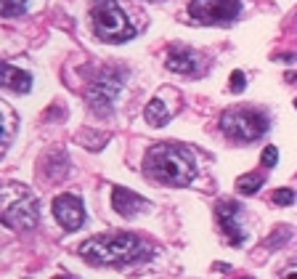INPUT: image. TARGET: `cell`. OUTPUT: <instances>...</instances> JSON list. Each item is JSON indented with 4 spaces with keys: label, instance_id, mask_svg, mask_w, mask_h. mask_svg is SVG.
Masks as SVG:
<instances>
[{
    "label": "cell",
    "instance_id": "cb8c5ba5",
    "mask_svg": "<svg viewBox=\"0 0 297 279\" xmlns=\"http://www.w3.org/2000/svg\"><path fill=\"white\" fill-rule=\"evenodd\" d=\"M56 279H74V276H56Z\"/></svg>",
    "mask_w": 297,
    "mask_h": 279
},
{
    "label": "cell",
    "instance_id": "9c48e42d",
    "mask_svg": "<svg viewBox=\"0 0 297 279\" xmlns=\"http://www.w3.org/2000/svg\"><path fill=\"white\" fill-rule=\"evenodd\" d=\"M218 223L226 231V237L231 239V245H244L247 231L241 226V208L236 202H220L218 205Z\"/></svg>",
    "mask_w": 297,
    "mask_h": 279
},
{
    "label": "cell",
    "instance_id": "4fadbf2b",
    "mask_svg": "<svg viewBox=\"0 0 297 279\" xmlns=\"http://www.w3.org/2000/svg\"><path fill=\"white\" fill-rule=\"evenodd\" d=\"M67 170H69V160H67L64 152H53V154L45 157V160H40V178H45L48 183L59 181V178H67L69 175Z\"/></svg>",
    "mask_w": 297,
    "mask_h": 279
},
{
    "label": "cell",
    "instance_id": "9a60e30c",
    "mask_svg": "<svg viewBox=\"0 0 297 279\" xmlns=\"http://www.w3.org/2000/svg\"><path fill=\"white\" fill-rule=\"evenodd\" d=\"M263 183H265L263 173H244L236 178V189H239V194H255Z\"/></svg>",
    "mask_w": 297,
    "mask_h": 279
},
{
    "label": "cell",
    "instance_id": "603a6c76",
    "mask_svg": "<svg viewBox=\"0 0 297 279\" xmlns=\"http://www.w3.org/2000/svg\"><path fill=\"white\" fill-rule=\"evenodd\" d=\"M278 279H297V263L286 266L284 271H281V276H278Z\"/></svg>",
    "mask_w": 297,
    "mask_h": 279
},
{
    "label": "cell",
    "instance_id": "ba28073f",
    "mask_svg": "<svg viewBox=\"0 0 297 279\" xmlns=\"http://www.w3.org/2000/svg\"><path fill=\"white\" fill-rule=\"evenodd\" d=\"M53 216L64 231H77L85 223V205L77 194H59L53 200Z\"/></svg>",
    "mask_w": 297,
    "mask_h": 279
},
{
    "label": "cell",
    "instance_id": "3957f363",
    "mask_svg": "<svg viewBox=\"0 0 297 279\" xmlns=\"http://www.w3.org/2000/svg\"><path fill=\"white\" fill-rule=\"evenodd\" d=\"M0 200H3V223L8 229L16 231H30L37 226L40 221V202L37 197L22 183L8 181L0 192Z\"/></svg>",
    "mask_w": 297,
    "mask_h": 279
},
{
    "label": "cell",
    "instance_id": "484cf974",
    "mask_svg": "<svg viewBox=\"0 0 297 279\" xmlns=\"http://www.w3.org/2000/svg\"><path fill=\"white\" fill-rule=\"evenodd\" d=\"M294 109H297V99H294Z\"/></svg>",
    "mask_w": 297,
    "mask_h": 279
},
{
    "label": "cell",
    "instance_id": "5b68a950",
    "mask_svg": "<svg viewBox=\"0 0 297 279\" xmlns=\"http://www.w3.org/2000/svg\"><path fill=\"white\" fill-rule=\"evenodd\" d=\"M220 128L228 138L247 144V141L260 138L268 130V117L260 109H252V107H234V109L223 112Z\"/></svg>",
    "mask_w": 297,
    "mask_h": 279
},
{
    "label": "cell",
    "instance_id": "8992f818",
    "mask_svg": "<svg viewBox=\"0 0 297 279\" xmlns=\"http://www.w3.org/2000/svg\"><path fill=\"white\" fill-rule=\"evenodd\" d=\"M241 11L239 0H191L189 16L199 24H228Z\"/></svg>",
    "mask_w": 297,
    "mask_h": 279
},
{
    "label": "cell",
    "instance_id": "d6986e66",
    "mask_svg": "<svg viewBox=\"0 0 297 279\" xmlns=\"http://www.w3.org/2000/svg\"><path fill=\"white\" fill-rule=\"evenodd\" d=\"M90 136H93V130H85V133H80V136H77V141H80V144H85L88 149H93V152H98V149L109 141L106 136H98V138H90Z\"/></svg>",
    "mask_w": 297,
    "mask_h": 279
},
{
    "label": "cell",
    "instance_id": "7402d4cb",
    "mask_svg": "<svg viewBox=\"0 0 297 279\" xmlns=\"http://www.w3.org/2000/svg\"><path fill=\"white\" fill-rule=\"evenodd\" d=\"M231 90H234V93H241V90H244V85H247V80H244V72H239V69H234V72H231Z\"/></svg>",
    "mask_w": 297,
    "mask_h": 279
},
{
    "label": "cell",
    "instance_id": "e0dca14e",
    "mask_svg": "<svg viewBox=\"0 0 297 279\" xmlns=\"http://www.w3.org/2000/svg\"><path fill=\"white\" fill-rule=\"evenodd\" d=\"M289 237H292V229H289V226H278V229L271 231V239H268L265 245H268V247H281V245H286V242H289Z\"/></svg>",
    "mask_w": 297,
    "mask_h": 279
},
{
    "label": "cell",
    "instance_id": "30bf717a",
    "mask_svg": "<svg viewBox=\"0 0 297 279\" xmlns=\"http://www.w3.org/2000/svg\"><path fill=\"white\" fill-rule=\"evenodd\" d=\"M111 208H114V210L119 213V216L133 218L138 210L148 208V202L141 197V194H135V192L125 189V186H114V189H111Z\"/></svg>",
    "mask_w": 297,
    "mask_h": 279
},
{
    "label": "cell",
    "instance_id": "7c38bea8",
    "mask_svg": "<svg viewBox=\"0 0 297 279\" xmlns=\"http://www.w3.org/2000/svg\"><path fill=\"white\" fill-rule=\"evenodd\" d=\"M0 85L6 90H16V93H30L32 88V74L14 67V64H3L0 67Z\"/></svg>",
    "mask_w": 297,
    "mask_h": 279
},
{
    "label": "cell",
    "instance_id": "5bb4252c",
    "mask_svg": "<svg viewBox=\"0 0 297 279\" xmlns=\"http://www.w3.org/2000/svg\"><path fill=\"white\" fill-rule=\"evenodd\" d=\"M173 112H175V109H170V104H167V101H165L162 96H154L152 101H148V107H146V112H143V117H146V123H148V125L162 128V125L170 123Z\"/></svg>",
    "mask_w": 297,
    "mask_h": 279
},
{
    "label": "cell",
    "instance_id": "52a82bcc",
    "mask_svg": "<svg viewBox=\"0 0 297 279\" xmlns=\"http://www.w3.org/2000/svg\"><path fill=\"white\" fill-rule=\"evenodd\" d=\"M119 93H122V77H119L117 72L109 69V72L98 74V77L90 82L85 99H88V104L96 109L98 115H109V112L114 109V101H117Z\"/></svg>",
    "mask_w": 297,
    "mask_h": 279
},
{
    "label": "cell",
    "instance_id": "ffe728a7",
    "mask_svg": "<svg viewBox=\"0 0 297 279\" xmlns=\"http://www.w3.org/2000/svg\"><path fill=\"white\" fill-rule=\"evenodd\" d=\"M294 200H297V194H294L292 189H276V192H273V202L281 205V208H286V205H294Z\"/></svg>",
    "mask_w": 297,
    "mask_h": 279
},
{
    "label": "cell",
    "instance_id": "2e32d148",
    "mask_svg": "<svg viewBox=\"0 0 297 279\" xmlns=\"http://www.w3.org/2000/svg\"><path fill=\"white\" fill-rule=\"evenodd\" d=\"M0 115H3V146L11 144V133H14V125H16V117L8 104H0Z\"/></svg>",
    "mask_w": 297,
    "mask_h": 279
},
{
    "label": "cell",
    "instance_id": "7a4b0ae2",
    "mask_svg": "<svg viewBox=\"0 0 297 279\" xmlns=\"http://www.w3.org/2000/svg\"><path fill=\"white\" fill-rule=\"evenodd\" d=\"M146 245L138 234H98L80 245V255L93 266H119L141 258Z\"/></svg>",
    "mask_w": 297,
    "mask_h": 279
},
{
    "label": "cell",
    "instance_id": "44dd1931",
    "mask_svg": "<svg viewBox=\"0 0 297 279\" xmlns=\"http://www.w3.org/2000/svg\"><path fill=\"white\" fill-rule=\"evenodd\" d=\"M260 162H263V167H273L278 162V149L276 146H265L263 149V157H260Z\"/></svg>",
    "mask_w": 297,
    "mask_h": 279
},
{
    "label": "cell",
    "instance_id": "277c9868",
    "mask_svg": "<svg viewBox=\"0 0 297 279\" xmlns=\"http://www.w3.org/2000/svg\"><path fill=\"white\" fill-rule=\"evenodd\" d=\"M90 24L96 30V35L106 43H125L135 35L127 14L117 6V0H93Z\"/></svg>",
    "mask_w": 297,
    "mask_h": 279
},
{
    "label": "cell",
    "instance_id": "ac0fdd59",
    "mask_svg": "<svg viewBox=\"0 0 297 279\" xmlns=\"http://www.w3.org/2000/svg\"><path fill=\"white\" fill-rule=\"evenodd\" d=\"M27 8V0H0V14L3 16H16Z\"/></svg>",
    "mask_w": 297,
    "mask_h": 279
},
{
    "label": "cell",
    "instance_id": "6da1fadb",
    "mask_svg": "<svg viewBox=\"0 0 297 279\" xmlns=\"http://www.w3.org/2000/svg\"><path fill=\"white\" fill-rule=\"evenodd\" d=\"M143 173L165 186H189L197 175V162L183 146L154 144L143 157Z\"/></svg>",
    "mask_w": 297,
    "mask_h": 279
},
{
    "label": "cell",
    "instance_id": "d4e9b609",
    "mask_svg": "<svg viewBox=\"0 0 297 279\" xmlns=\"http://www.w3.org/2000/svg\"><path fill=\"white\" fill-rule=\"evenodd\" d=\"M148 3H162V0H148Z\"/></svg>",
    "mask_w": 297,
    "mask_h": 279
},
{
    "label": "cell",
    "instance_id": "8fae6325",
    "mask_svg": "<svg viewBox=\"0 0 297 279\" xmlns=\"http://www.w3.org/2000/svg\"><path fill=\"white\" fill-rule=\"evenodd\" d=\"M202 59L199 53H194L189 48H173L170 56H167V69L178 72V74H199L202 69Z\"/></svg>",
    "mask_w": 297,
    "mask_h": 279
}]
</instances>
